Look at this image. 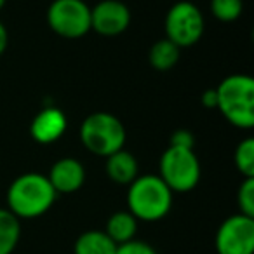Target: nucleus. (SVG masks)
Masks as SVG:
<instances>
[{
  "mask_svg": "<svg viewBox=\"0 0 254 254\" xmlns=\"http://www.w3.org/2000/svg\"><path fill=\"white\" fill-rule=\"evenodd\" d=\"M58 193L47 176L26 173L18 176L7 190V209L18 219H33L44 216L56 200Z\"/></svg>",
  "mask_w": 254,
  "mask_h": 254,
  "instance_id": "obj_1",
  "label": "nucleus"
},
{
  "mask_svg": "<svg viewBox=\"0 0 254 254\" xmlns=\"http://www.w3.org/2000/svg\"><path fill=\"white\" fill-rule=\"evenodd\" d=\"M173 191L159 178V174L138 176L127 191V211L138 221H160L171 212Z\"/></svg>",
  "mask_w": 254,
  "mask_h": 254,
  "instance_id": "obj_2",
  "label": "nucleus"
},
{
  "mask_svg": "<svg viewBox=\"0 0 254 254\" xmlns=\"http://www.w3.org/2000/svg\"><path fill=\"white\" fill-rule=\"evenodd\" d=\"M216 108L232 126L239 129L254 127V78L237 73L223 78L216 87Z\"/></svg>",
  "mask_w": 254,
  "mask_h": 254,
  "instance_id": "obj_3",
  "label": "nucleus"
},
{
  "mask_svg": "<svg viewBox=\"0 0 254 254\" xmlns=\"http://www.w3.org/2000/svg\"><path fill=\"white\" fill-rule=\"evenodd\" d=\"M80 141L92 155L110 157L126 145V127L115 115L96 112L85 117L80 126Z\"/></svg>",
  "mask_w": 254,
  "mask_h": 254,
  "instance_id": "obj_4",
  "label": "nucleus"
},
{
  "mask_svg": "<svg viewBox=\"0 0 254 254\" xmlns=\"http://www.w3.org/2000/svg\"><path fill=\"white\" fill-rule=\"evenodd\" d=\"M159 178L176 193L191 191L200 181V162L193 150L169 146L160 157Z\"/></svg>",
  "mask_w": 254,
  "mask_h": 254,
  "instance_id": "obj_5",
  "label": "nucleus"
},
{
  "mask_svg": "<svg viewBox=\"0 0 254 254\" xmlns=\"http://www.w3.org/2000/svg\"><path fill=\"white\" fill-rule=\"evenodd\" d=\"M166 39L176 44L178 47H191L202 39L205 30V21L200 9L191 2H176L167 11L166 23Z\"/></svg>",
  "mask_w": 254,
  "mask_h": 254,
  "instance_id": "obj_6",
  "label": "nucleus"
},
{
  "mask_svg": "<svg viewBox=\"0 0 254 254\" xmlns=\"http://www.w3.org/2000/svg\"><path fill=\"white\" fill-rule=\"evenodd\" d=\"M47 23L63 39H80L91 32V7L84 0H54L47 11Z\"/></svg>",
  "mask_w": 254,
  "mask_h": 254,
  "instance_id": "obj_7",
  "label": "nucleus"
},
{
  "mask_svg": "<svg viewBox=\"0 0 254 254\" xmlns=\"http://www.w3.org/2000/svg\"><path fill=\"white\" fill-rule=\"evenodd\" d=\"M218 254H254V218L233 214L216 232Z\"/></svg>",
  "mask_w": 254,
  "mask_h": 254,
  "instance_id": "obj_8",
  "label": "nucleus"
},
{
  "mask_svg": "<svg viewBox=\"0 0 254 254\" xmlns=\"http://www.w3.org/2000/svg\"><path fill=\"white\" fill-rule=\"evenodd\" d=\"M131 25V11L120 0H101L91 9V30L103 37L124 33Z\"/></svg>",
  "mask_w": 254,
  "mask_h": 254,
  "instance_id": "obj_9",
  "label": "nucleus"
},
{
  "mask_svg": "<svg viewBox=\"0 0 254 254\" xmlns=\"http://www.w3.org/2000/svg\"><path fill=\"white\" fill-rule=\"evenodd\" d=\"M68 126L66 115L56 106L42 108L30 124V134L40 145H51L61 139Z\"/></svg>",
  "mask_w": 254,
  "mask_h": 254,
  "instance_id": "obj_10",
  "label": "nucleus"
},
{
  "mask_svg": "<svg viewBox=\"0 0 254 254\" xmlns=\"http://www.w3.org/2000/svg\"><path fill=\"white\" fill-rule=\"evenodd\" d=\"M47 180L53 185L56 193H73V191L80 190L82 185L85 181V169L82 162L77 159H60L58 162L53 164Z\"/></svg>",
  "mask_w": 254,
  "mask_h": 254,
  "instance_id": "obj_11",
  "label": "nucleus"
},
{
  "mask_svg": "<svg viewBox=\"0 0 254 254\" xmlns=\"http://www.w3.org/2000/svg\"><path fill=\"white\" fill-rule=\"evenodd\" d=\"M106 174L117 185H129L139 176L138 174V160L127 150H119L106 157Z\"/></svg>",
  "mask_w": 254,
  "mask_h": 254,
  "instance_id": "obj_12",
  "label": "nucleus"
},
{
  "mask_svg": "<svg viewBox=\"0 0 254 254\" xmlns=\"http://www.w3.org/2000/svg\"><path fill=\"white\" fill-rule=\"evenodd\" d=\"M117 246L134 240L138 232V219L129 211H117L106 221V228L103 230Z\"/></svg>",
  "mask_w": 254,
  "mask_h": 254,
  "instance_id": "obj_13",
  "label": "nucleus"
},
{
  "mask_svg": "<svg viewBox=\"0 0 254 254\" xmlns=\"http://www.w3.org/2000/svg\"><path fill=\"white\" fill-rule=\"evenodd\" d=\"M117 244L103 230H87L73 244V254H115Z\"/></svg>",
  "mask_w": 254,
  "mask_h": 254,
  "instance_id": "obj_14",
  "label": "nucleus"
},
{
  "mask_svg": "<svg viewBox=\"0 0 254 254\" xmlns=\"http://www.w3.org/2000/svg\"><path fill=\"white\" fill-rule=\"evenodd\" d=\"M21 239V221L9 209L0 207V254H12Z\"/></svg>",
  "mask_w": 254,
  "mask_h": 254,
  "instance_id": "obj_15",
  "label": "nucleus"
},
{
  "mask_svg": "<svg viewBox=\"0 0 254 254\" xmlns=\"http://www.w3.org/2000/svg\"><path fill=\"white\" fill-rule=\"evenodd\" d=\"M148 60L157 71H169L180 61V47L167 39L157 40L150 49Z\"/></svg>",
  "mask_w": 254,
  "mask_h": 254,
  "instance_id": "obj_16",
  "label": "nucleus"
},
{
  "mask_svg": "<svg viewBox=\"0 0 254 254\" xmlns=\"http://www.w3.org/2000/svg\"><path fill=\"white\" fill-rule=\"evenodd\" d=\"M235 167L244 178H254V139L246 138L237 145L233 155Z\"/></svg>",
  "mask_w": 254,
  "mask_h": 254,
  "instance_id": "obj_17",
  "label": "nucleus"
},
{
  "mask_svg": "<svg viewBox=\"0 0 254 254\" xmlns=\"http://www.w3.org/2000/svg\"><path fill=\"white\" fill-rule=\"evenodd\" d=\"M244 11L242 0H211V12L223 23H232L240 18Z\"/></svg>",
  "mask_w": 254,
  "mask_h": 254,
  "instance_id": "obj_18",
  "label": "nucleus"
},
{
  "mask_svg": "<svg viewBox=\"0 0 254 254\" xmlns=\"http://www.w3.org/2000/svg\"><path fill=\"white\" fill-rule=\"evenodd\" d=\"M237 205L240 214L254 218V178H244L237 191Z\"/></svg>",
  "mask_w": 254,
  "mask_h": 254,
  "instance_id": "obj_19",
  "label": "nucleus"
},
{
  "mask_svg": "<svg viewBox=\"0 0 254 254\" xmlns=\"http://www.w3.org/2000/svg\"><path fill=\"white\" fill-rule=\"evenodd\" d=\"M115 254H157V251L153 249L148 242L134 239V240H129V242L117 246Z\"/></svg>",
  "mask_w": 254,
  "mask_h": 254,
  "instance_id": "obj_20",
  "label": "nucleus"
},
{
  "mask_svg": "<svg viewBox=\"0 0 254 254\" xmlns=\"http://www.w3.org/2000/svg\"><path fill=\"white\" fill-rule=\"evenodd\" d=\"M169 146H176V148H190L193 150L195 146V139L193 134L187 129H180V131L173 132L169 139Z\"/></svg>",
  "mask_w": 254,
  "mask_h": 254,
  "instance_id": "obj_21",
  "label": "nucleus"
},
{
  "mask_svg": "<svg viewBox=\"0 0 254 254\" xmlns=\"http://www.w3.org/2000/svg\"><path fill=\"white\" fill-rule=\"evenodd\" d=\"M202 105H204L205 108H216V105H218L216 89H207V91L202 94Z\"/></svg>",
  "mask_w": 254,
  "mask_h": 254,
  "instance_id": "obj_22",
  "label": "nucleus"
},
{
  "mask_svg": "<svg viewBox=\"0 0 254 254\" xmlns=\"http://www.w3.org/2000/svg\"><path fill=\"white\" fill-rule=\"evenodd\" d=\"M7 44H9V33H7V28L2 21H0V56L5 53L7 49Z\"/></svg>",
  "mask_w": 254,
  "mask_h": 254,
  "instance_id": "obj_23",
  "label": "nucleus"
},
{
  "mask_svg": "<svg viewBox=\"0 0 254 254\" xmlns=\"http://www.w3.org/2000/svg\"><path fill=\"white\" fill-rule=\"evenodd\" d=\"M5 2H7V0H0V11H2V9H4Z\"/></svg>",
  "mask_w": 254,
  "mask_h": 254,
  "instance_id": "obj_24",
  "label": "nucleus"
}]
</instances>
